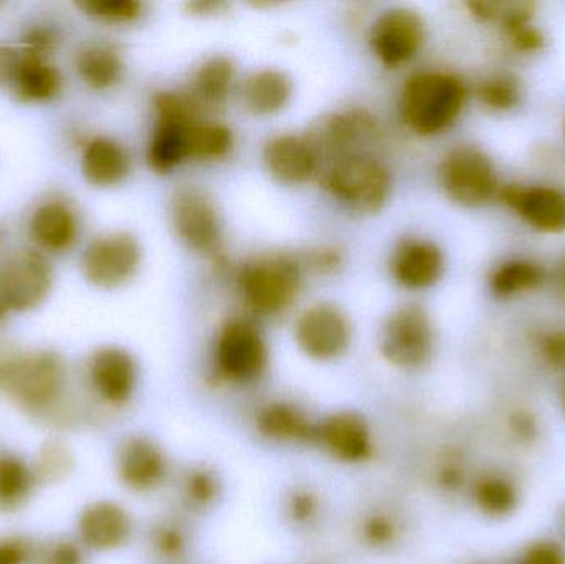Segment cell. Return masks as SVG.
<instances>
[{"label": "cell", "instance_id": "30bf717a", "mask_svg": "<svg viewBox=\"0 0 565 564\" xmlns=\"http://www.w3.org/2000/svg\"><path fill=\"white\" fill-rule=\"evenodd\" d=\"M49 258L36 251H20L0 264V305L7 311H26L42 304L52 288Z\"/></svg>", "mask_w": 565, "mask_h": 564}, {"label": "cell", "instance_id": "ac0fdd59", "mask_svg": "<svg viewBox=\"0 0 565 564\" xmlns=\"http://www.w3.org/2000/svg\"><path fill=\"white\" fill-rule=\"evenodd\" d=\"M135 533V522L125 506L115 500L89 503L78 519V536L93 552H116L125 549Z\"/></svg>", "mask_w": 565, "mask_h": 564}, {"label": "cell", "instance_id": "4fadbf2b", "mask_svg": "<svg viewBox=\"0 0 565 564\" xmlns=\"http://www.w3.org/2000/svg\"><path fill=\"white\" fill-rule=\"evenodd\" d=\"M299 350L312 361L338 360L351 344L348 318L332 305H316L299 317L295 328Z\"/></svg>", "mask_w": 565, "mask_h": 564}, {"label": "cell", "instance_id": "484cf974", "mask_svg": "<svg viewBox=\"0 0 565 564\" xmlns=\"http://www.w3.org/2000/svg\"><path fill=\"white\" fill-rule=\"evenodd\" d=\"M291 89V82L285 73L278 70H260L248 75L242 83V103L254 115H274L285 108Z\"/></svg>", "mask_w": 565, "mask_h": 564}, {"label": "cell", "instance_id": "f5cc1de1", "mask_svg": "<svg viewBox=\"0 0 565 564\" xmlns=\"http://www.w3.org/2000/svg\"><path fill=\"white\" fill-rule=\"evenodd\" d=\"M559 404H561V409H563V414L565 417V377L563 380V383H561V387H559Z\"/></svg>", "mask_w": 565, "mask_h": 564}, {"label": "cell", "instance_id": "11a10c76", "mask_svg": "<svg viewBox=\"0 0 565 564\" xmlns=\"http://www.w3.org/2000/svg\"><path fill=\"white\" fill-rule=\"evenodd\" d=\"M563 132H564V139H565V115H564V121H563Z\"/></svg>", "mask_w": 565, "mask_h": 564}, {"label": "cell", "instance_id": "52a82bcc", "mask_svg": "<svg viewBox=\"0 0 565 564\" xmlns=\"http://www.w3.org/2000/svg\"><path fill=\"white\" fill-rule=\"evenodd\" d=\"M434 350V324L427 311L418 305L398 308L385 321L379 351L392 368L422 370L430 363Z\"/></svg>", "mask_w": 565, "mask_h": 564}, {"label": "cell", "instance_id": "4316f807", "mask_svg": "<svg viewBox=\"0 0 565 564\" xmlns=\"http://www.w3.org/2000/svg\"><path fill=\"white\" fill-rule=\"evenodd\" d=\"M546 270L530 258H511L490 275V290L498 300H511L543 287Z\"/></svg>", "mask_w": 565, "mask_h": 564}, {"label": "cell", "instance_id": "7dc6e473", "mask_svg": "<svg viewBox=\"0 0 565 564\" xmlns=\"http://www.w3.org/2000/svg\"><path fill=\"white\" fill-rule=\"evenodd\" d=\"M30 553H32V550H30L25 540H0V564H26Z\"/></svg>", "mask_w": 565, "mask_h": 564}, {"label": "cell", "instance_id": "f1b7e54d", "mask_svg": "<svg viewBox=\"0 0 565 564\" xmlns=\"http://www.w3.org/2000/svg\"><path fill=\"white\" fill-rule=\"evenodd\" d=\"M62 75L40 56L23 53L22 65L13 79L15 95L23 102H46L60 92Z\"/></svg>", "mask_w": 565, "mask_h": 564}, {"label": "cell", "instance_id": "8992f818", "mask_svg": "<svg viewBox=\"0 0 565 564\" xmlns=\"http://www.w3.org/2000/svg\"><path fill=\"white\" fill-rule=\"evenodd\" d=\"M238 285L257 313L277 315L296 300L301 287V265L291 255H267L244 265Z\"/></svg>", "mask_w": 565, "mask_h": 564}, {"label": "cell", "instance_id": "8fae6325", "mask_svg": "<svg viewBox=\"0 0 565 564\" xmlns=\"http://www.w3.org/2000/svg\"><path fill=\"white\" fill-rule=\"evenodd\" d=\"M115 469L119 483L126 490L138 496H149L168 483L171 459L158 440L135 434L119 444Z\"/></svg>", "mask_w": 565, "mask_h": 564}, {"label": "cell", "instance_id": "bcb514c9", "mask_svg": "<svg viewBox=\"0 0 565 564\" xmlns=\"http://www.w3.org/2000/svg\"><path fill=\"white\" fill-rule=\"evenodd\" d=\"M504 35H507L511 49L520 53H537L546 45V36H544L543 30L537 29L533 22L518 26V29L504 33Z\"/></svg>", "mask_w": 565, "mask_h": 564}, {"label": "cell", "instance_id": "7402d4cb", "mask_svg": "<svg viewBox=\"0 0 565 564\" xmlns=\"http://www.w3.org/2000/svg\"><path fill=\"white\" fill-rule=\"evenodd\" d=\"M268 171L285 184H302L318 172L319 161L306 139L298 136H277L264 152Z\"/></svg>", "mask_w": 565, "mask_h": 564}, {"label": "cell", "instance_id": "9a60e30c", "mask_svg": "<svg viewBox=\"0 0 565 564\" xmlns=\"http://www.w3.org/2000/svg\"><path fill=\"white\" fill-rule=\"evenodd\" d=\"M425 23L408 9H391L375 20L371 45L377 58L388 68L411 62L424 45Z\"/></svg>", "mask_w": 565, "mask_h": 564}, {"label": "cell", "instance_id": "d590c367", "mask_svg": "<svg viewBox=\"0 0 565 564\" xmlns=\"http://www.w3.org/2000/svg\"><path fill=\"white\" fill-rule=\"evenodd\" d=\"M282 515L295 529H312L322 517L321 496L311 487H292L282 497Z\"/></svg>", "mask_w": 565, "mask_h": 564}, {"label": "cell", "instance_id": "ab89813d", "mask_svg": "<svg viewBox=\"0 0 565 564\" xmlns=\"http://www.w3.org/2000/svg\"><path fill=\"white\" fill-rule=\"evenodd\" d=\"M78 7L105 22H131L142 12V3L138 0H85Z\"/></svg>", "mask_w": 565, "mask_h": 564}, {"label": "cell", "instance_id": "681fc988", "mask_svg": "<svg viewBox=\"0 0 565 564\" xmlns=\"http://www.w3.org/2000/svg\"><path fill=\"white\" fill-rule=\"evenodd\" d=\"M23 42H25L26 45V55L45 58L46 52L52 49L55 40H53V33H50V30L33 29L26 33Z\"/></svg>", "mask_w": 565, "mask_h": 564}, {"label": "cell", "instance_id": "f35d334b", "mask_svg": "<svg viewBox=\"0 0 565 564\" xmlns=\"http://www.w3.org/2000/svg\"><path fill=\"white\" fill-rule=\"evenodd\" d=\"M434 482L444 493H458L468 489L470 477L463 457L457 453H448L438 460L434 470Z\"/></svg>", "mask_w": 565, "mask_h": 564}, {"label": "cell", "instance_id": "60d3db41", "mask_svg": "<svg viewBox=\"0 0 565 564\" xmlns=\"http://www.w3.org/2000/svg\"><path fill=\"white\" fill-rule=\"evenodd\" d=\"M536 351L550 370L564 374L565 377V328L543 331L536 338Z\"/></svg>", "mask_w": 565, "mask_h": 564}, {"label": "cell", "instance_id": "7c38bea8", "mask_svg": "<svg viewBox=\"0 0 565 564\" xmlns=\"http://www.w3.org/2000/svg\"><path fill=\"white\" fill-rule=\"evenodd\" d=\"M178 237L192 251L214 255L221 248L222 222L214 202L198 188H181L171 201Z\"/></svg>", "mask_w": 565, "mask_h": 564}, {"label": "cell", "instance_id": "74e56055", "mask_svg": "<svg viewBox=\"0 0 565 564\" xmlns=\"http://www.w3.org/2000/svg\"><path fill=\"white\" fill-rule=\"evenodd\" d=\"M152 552L166 563H179L191 549L188 530L178 522H162L151 533Z\"/></svg>", "mask_w": 565, "mask_h": 564}, {"label": "cell", "instance_id": "d6a6232c", "mask_svg": "<svg viewBox=\"0 0 565 564\" xmlns=\"http://www.w3.org/2000/svg\"><path fill=\"white\" fill-rule=\"evenodd\" d=\"M35 480V472L19 457H0V510L22 507L32 493Z\"/></svg>", "mask_w": 565, "mask_h": 564}, {"label": "cell", "instance_id": "5bb4252c", "mask_svg": "<svg viewBox=\"0 0 565 564\" xmlns=\"http://www.w3.org/2000/svg\"><path fill=\"white\" fill-rule=\"evenodd\" d=\"M141 262L138 241L126 232L96 238L83 255L86 280L99 288H116L135 277Z\"/></svg>", "mask_w": 565, "mask_h": 564}, {"label": "cell", "instance_id": "ba28073f", "mask_svg": "<svg viewBox=\"0 0 565 564\" xmlns=\"http://www.w3.org/2000/svg\"><path fill=\"white\" fill-rule=\"evenodd\" d=\"M158 123L148 149V162L156 172L166 174L188 159L189 129L199 119L201 106L192 96L161 93L154 99Z\"/></svg>", "mask_w": 565, "mask_h": 564}, {"label": "cell", "instance_id": "816d5d0a", "mask_svg": "<svg viewBox=\"0 0 565 564\" xmlns=\"http://www.w3.org/2000/svg\"><path fill=\"white\" fill-rule=\"evenodd\" d=\"M554 284H556V290L559 294L561 300L565 304V255L561 258L559 265H557Z\"/></svg>", "mask_w": 565, "mask_h": 564}, {"label": "cell", "instance_id": "83f0119b", "mask_svg": "<svg viewBox=\"0 0 565 564\" xmlns=\"http://www.w3.org/2000/svg\"><path fill=\"white\" fill-rule=\"evenodd\" d=\"M182 502L191 512H211L224 496L221 473L207 464H194L179 480Z\"/></svg>", "mask_w": 565, "mask_h": 564}, {"label": "cell", "instance_id": "9c48e42d", "mask_svg": "<svg viewBox=\"0 0 565 564\" xmlns=\"http://www.w3.org/2000/svg\"><path fill=\"white\" fill-rule=\"evenodd\" d=\"M312 447L342 466H364L374 459L377 444L364 414L339 409L318 417Z\"/></svg>", "mask_w": 565, "mask_h": 564}, {"label": "cell", "instance_id": "1f68e13d", "mask_svg": "<svg viewBox=\"0 0 565 564\" xmlns=\"http://www.w3.org/2000/svg\"><path fill=\"white\" fill-rule=\"evenodd\" d=\"M76 72L92 88L108 89L121 78L122 62L108 46H88L76 56Z\"/></svg>", "mask_w": 565, "mask_h": 564}, {"label": "cell", "instance_id": "f546056e", "mask_svg": "<svg viewBox=\"0 0 565 564\" xmlns=\"http://www.w3.org/2000/svg\"><path fill=\"white\" fill-rule=\"evenodd\" d=\"M467 9L478 22L500 26L504 33L533 22L536 3L530 0H470Z\"/></svg>", "mask_w": 565, "mask_h": 564}, {"label": "cell", "instance_id": "d4e9b609", "mask_svg": "<svg viewBox=\"0 0 565 564\" xmlns=\"http://www.w3.org/2000/svg\"><path fill=\"white\" fill-rule=\"evenodd\" d=\"M82 171L98 188L118 184L129 172L128 152L113 139H92L83 151Z\"/></svg>", "mask_w": 565, "mask_h": 564}, {"label": "cell", "instance_id": "e575fe53", "mask_svg": "<svg viewBox=\"0 0 565 564\" xmlns=\"http://www.w3.org/2000/svg\"><path fill=\"white\" fill-rule=\"evenodd\" d=\"M234 136L221 123H205L199 119L188 135V159H218L228 155Z\"/></svg>", "mask_w": 565, "mask_h": 564}, {"label": "cell", "instance_id": "44dd1931", "mask_svg": "<svg viewBox=\"0 0 565 564\" xmlns=\"http://www.w3.org/2000/svg\"><path fill=\"white\" fill-rule=\"evenodd\" d=\"M444 254L438 245L424 238L402 242L392 260L395 280L411 290L434 287L444 275Z\"/></svg>", "mask_w": 565, "mask_h": 564}, {"label": "cell", "instance_id": "4dcf8cb0", "mask_svg": "<svg viewBox=\"0 0 565 564\" xmlns=\"http://www.w3.org/2000/svg\"><path fill=\"white\" fill-rule=\"evenodd\" d=\"M234 78V63L227 56H214L199 68L192 98L199 106H221L231 93Z\"/></svg>", "mask_w": 565, "mask_h": 564}, {"label": "cell", "instance_id": "277c9868", "mask_svg": "<svg viewBox=\"0 0 565 564\" xmlns=\"http://www.w3.org/2000/svg\"><path fill=\"white\" fill-rule=\"evenodd\" d=\"M65 387V366L50 351L0 360V391L26 409L56 404Z\"/></svg>", "mask_w": 565, "mask_h": 564}, {"label": "cell", "instance_id": "f907efd6", "mask_svg": "<svg viewBox=\"0 0 565 564\" xmlns=\"http://www.w3.org/2000/svg\"><path fill=\"white\" fill-rule=\"evenodd\" d=\"M311 264L316 270L328 274V272H334L341 265V255L338 254V251L316 252L311 257Z\"/></svg>", "mask_w": 565, "mask_h": 564}, {"label": "cell", "instance_id": "e0dca14e", "mask_svg": "<svg viewBox=\"0 0 565 564\" xmlns=\"http://www.w3.org/2000/svg\"><path fill=\"white\" fill-rule=\"evenodd\" d=\"M254 430L265 443L285 447H312L316 423L301 404L289 400H271L254 414Z\"/></svg>", "mask_w": 565, "mask_h": 564}, {"label": "cell", "instance_id": "cb8c5ba5", "mask_svg": "<svg viewBox=\"0 0 565 564\" xmlns=\"http://www.w3.org/2000/svg\"><path fill=\"white\" fill-rule=\"evenodd\" d=\"M30 234L45 251L63 252L75 242L78 222L68 205L58 201L45 202L33 212Z\"/></svg>", "mask_w": 565, "mask_h": 564}, {"label": "cell", "instance_id": "f6af8a7d", "mask_svg": "<svg viewBox=\"0 0 565 564\" xmlns=\"http://www.w3.org/2000/svg\"><path fill=\"white\" fill-rule=\"evenodd\" d=\"M36 564H85L78 545L68 540H53L39 552Z\"/></svg>", "mask_w": 565, "mask_h": 564}, {"label": "cell", "instance_id": "8d00e7d4", "mask_svg": "<svg viewBox=\"0 0 565 564\" xmlns=\"http://www.w3.org/2000/svg\"><path fill=\"white\" fill-rule=\"evenodd\" d=\"M477 95L490 111L507 113L520 105L523 88L511 73H494L478 85Z\"/></svg>", "mask_w": 565, "mask_h": 564}, {"label": "cell", "instance_id": "6da1fadb", "mask_svg": "<svg viewBox=\"0 0 565 564\" xmlns=\"http://www.w3.org/2000/svg\"><path fill=\"white\" fill-rule=\"evenodd\" d=\"M467 86L454 73L420 72L405 82L401 93L402 119L420 136L447 131L463 111Z\"/></svg>", "mask_w": 565, "mask_h": 564}, {"label": "cell", "instance_id": "7bdbcfd3", "mask_svg": "<svg viewBox=\"0 0 565 564\" xmlns=\"http://www.w3.org/2000/svg\"><path fill=\"white\" fill-rule=\"evenodd\" d=\"M70 467H72V457L66 453L65 447L50 444L42 450L35 476L45 480H56L65 476Z\"/></svg>", "mask_w": 565, "mask_h": 564}, {"label": "cell", "instance_id": "2e32d148", "mask_svg": "<svg viewBox=\"0 0 565 564\" xmlns=\"http://www.w3.org/2000/svg\"><path fill=\"white\" fill-rule=\"evenodd\" d=\"M498 199L524 224L543 234L565 231V192L554 185H501Z\"/></svg>", "mask_w": 565, "mask_h": 564}, {"label": "cell", "instance_id": "5b68a950", "mask_svg": "<svg viewBox=\"0 0 565 564\" xmlns=\"http://www.w3.org/2000/svg\"><path fill=\"white\" fill-rule=\"evenodd\" d=\"M440 184L450 201L468 209L490 204L503 185L490 155L470 145L447 152L440 164Z\"/></svg>", "mask_w": 565, "mask_h": 564}, {"label": "cell", "instance_id": "3957f363", "mask_svg": "<svg viewBox=\"0 0 565 564\" xmlns=\"http://www.w3.org/2000/svg\"><path fill=\"white\" fill-rule=\"evenodd\" d=\"M322 184L351 211L374 214L387 201L391 175L374 156L358 151L332 161Z\"/></svg>", "mask_w": 565, "mask_h": 564}, {"label": "cell", "instance_id": "7a4b0ae2", "mask_svg": "<svg viewBox=\"0 0 565 564\" xmlns=\"http://www.w3.org/2000/svg\"><path fill=\"white\" fill-rule=\"evenodd\" d=\"M270 366V351L262 331L250 321H228L214 348V377L221 384L248 387L260 383Z\"/></svg>", "mask_w": 565, "mask_h": 564}, {"label": "cell", "instance_id": "d6986e66", "mask_svg": "<svg viewBox=\"0 0 565 564\" xmlns=\"http://www.w3.org/2000/svg\"><path fill=\"white\" fill-rule=\"evenodd\" d=\"M138 364L128 351L106 347L89 361V381L103 403L122 407L131 403L138 390Z\"/></svg>", "mask_w": 565, "mask_h": 564}, {"label": "cell", "instance_id": "ee69618b", "mask_svg": "<svg viewBox=\"0 0 565 564\" xmlns=\"http://www.w3.org/2000/svg\"><path fill=\"white\" fill-rule=\"evenodd\" d=\"M516 564H565V550L554 540H536L521 552Z\"/></svg>", "mask_w": 565, "mask_h": 564}, {"label": "cell", "instance_id": "836d02e7", "mask_svg": "<svg viewBox=\"0 0 565 564\" xmlns=\"http://www.w3.org/2000/svg\"><path fill=\"white\" fill-rule=\"evenodd\" d=\"M362 545L372 552H388L402 536V523L395 513L375 509L362 515L358 525Z\"/></svg>", "mask_w": 565, "mask_h": 564}, {"label": "cell", "instance_id": "db71d44e", "mask_svg": "<svg viewBox=\"0 0 565 564\" xmlns=\"http://www.w3.org/2000/svg\"><path fill=\"white\" fill-rule=\"evenodd\" d=\"M6 313H7L6 308H3L2 305H0V318L6 317Z\"/></svg>", "mask_w": 565, "mask_h": 564}, {"label": "cell", "instance_id": "ffe728a7", "mask_svg": "<svg viewBox=\"0 0 565 564\" xmlns=\"http://www.w3.org/2000/svg\"><path fill=\"white\" fill-rule=\"evenodd\" d=\"M374 135V118L365 111L354 109L321 119L306 141L311 146L318 161H321V156L335 161L342 156L358 152L355 146L367 141Z\"/></svg>", "mask_w": 565, "mask_h": 564}, {"label": "cell", "instance_id": "c3c4849f", "mask_svg": "<svg viewBox=\"0 0 565 564\" xmlns=\"http://www.w3.org/2000/svg\"><path fill=\"white\" fill-rule=\"evenodd\" d=\"M23 55L10 46L0 45V86L10 85L22 65Z\"/></svg>", "mask_w": 565, "mask_h": 564}, {"label": "cell", "instance_id": "b9f144b4", "mask_svg": "<svg viewBox=\"0 0 565 564\" xmlns=\"http://www.w3.org/2000/svg\"><path fill=\"white\" fill-rule=\"evenodd\" d=\"M541 421L526 407H518L508 416V433L521 446H531L541 437Z\"/></svg>", "mask_w": 565, "mask_h": 564}, {"label": "cell", "instance_id": "603a6c76", "mask_svg": "<svg viewBox=\"0 0 565 564\" xmlns=\"http://www.w3.org/2000/svg\"><path fill=\"white\" fill-rule=\"evenodd\" d=\"M475 510L490 520H504L516 512L521 503L518 483L510 476L497 470L478 473L468 486Z\"/></svg>", "mask_w": 565, "mask_h": 564}]
</instances>
